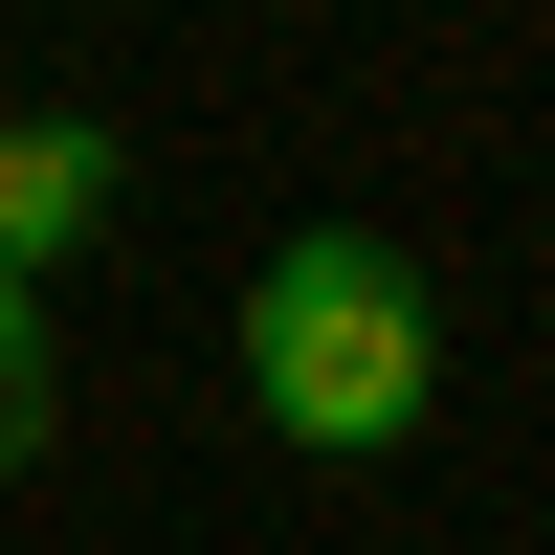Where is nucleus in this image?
I'll return each instance as SVG.
<instances>
[{
    "mask_svg": "<svg viewBox=\"0 0 555 555\" xmlns=\"http://www.w3.org/2000/svg\"><path fill=\"white\" fill-rule=\"evenodd\" d=\"M245 423L289 467H400L444 423V289L400 222H289L245 267Z\"/></svg>",
    "mask_w": 555,
    "mask_h": 555,
    "instance_id": "1",
    "label": "nucleus"
},
{
    "mask_svg": "<svg viewBox=\"0 0 555 555\" xmlns=\"http://www.w3.org/2000/svg\"><path fill=\"white\" fill-rule=\"evenodd\" d=\"M112 201H133L112 112H0V289H44V267H67Z\"/></svg>",
    "mask_w": 555,
    "mask_h": 555,
    "instance_id": "2",
    "label": "nucleus"
},
{
    "mask_svg": "<svg viewBox=\"0 0 555 555\" xmlns=\"http://www.w3.org/2000/svg\"><path fill=\"white\" fill-rule=\"evenodd\" d=\"M44 423H67V378H44V289H0V489L44 467Z\"/></svg>",
    "mask_w": 555,
    "mask_h": 555,
    "instance_id": "3",
    "label": "nucleus"
}]
</instances>
